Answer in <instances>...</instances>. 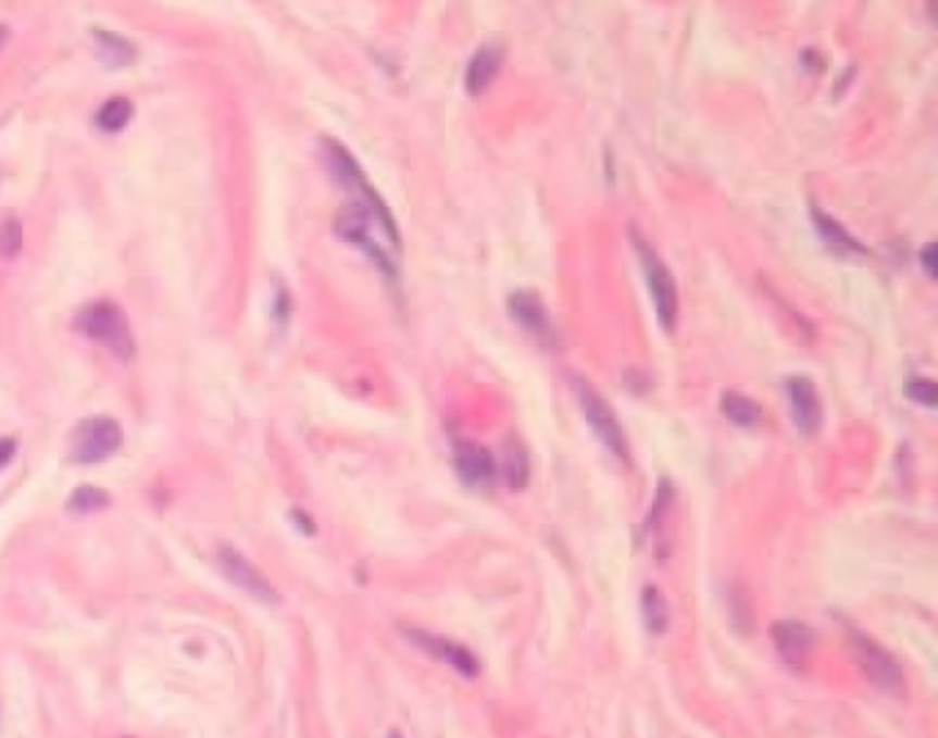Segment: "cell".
<instances>
[{
    "label": "cell",
    "instance_id": "6",
    "mask_svg": "<svg viewBox=\"0 0 938 738\" xmlns=\"http://www.w3.org/2000/svg\"><path fill=\"white\" fill-rule=\"evenodd\" d=\"M848 639H851V650L853 655H856L859 667L873 680V686H878V689L886 691L889 697H903L905 678L900 664L895 662V655L886 648H880L867 634L856 631V628H848Z\"/></svg>",
    "mask_w": 938,
    "mask_h": 738
},
{
    "label": "cell",
    "instance_id": "21",
    "mask_svg": "<svg viewBox=\"0 0 938 738\" xmlns=\"http://www.w3.org/2000/svg\"><path fill=\"white\" fill-rule=\"evenodd\" d=\"M23 249V224L17 218H7L0 224V257H17Z\"/></svg>",
    "mask_w": 938,
    "mask_h": 738
},
{
    "label": "cell",
    "instance_id": "27",
    "mask_svg": "<svg viewBox=\"0 0 938 738\" xmlns=\"http://www.w3.org/2000/svg\"><path fill=\"white\" fill-rule=\"evenodd\" d=\"M7 42V28H3V25H0V45Z\"/></svg>",
    "mask_w": 938,
    "mask_h": 738
},
{
    "label": "cell",
    "instance_id": "23",
    "mask_svg": "<svg viewBox=\"0 0 938 738\" xmlns=\"http://www.w3.org/2000/svg\"><path fill=\"white\" fill-rule=\"evenodd\" d=\"M905 397L925 408H936V384L930 378L905 380Z\"/></svg>",
    "mask_w": 938,
    "mask_h": 738
},
{
    "label": "cell",
    "instance_id": "14",
    "mask_svg": "<svg viewBox=\"0 0 938 738\" xmlns=\"http://www.w3.org/2000/svg\"><path fill=\"white\" fill-rule=\"evenodd\" d=\"M810 215H812V224H815L817 237L826 242L834 254H839V257H851V254L864 257L867 254V246H864L862 240H856V237L845 229V226L839 224L834 215H828L826 210H821V208H815V204H812Z\"/></svg>",
    "mask_w": 938,
    "mask_h": 738
},
{
    "label": "cell",
    "instance_id": "22",
    "mask_svg": "<svg viewBox=\"0 0 938 738\" xmlns=\"http://www.w3.org/2000/svg\"><path fill=\"white\" fill-rule=\"evenodd\" d=\"M672 497H675V490H672L668 479H661V483H658L655 502H652L650 515H647V529H655V526L661 524L663 515L668 513V504H672Z\"/></svg>",
    "mask_w": 938,
    "mask_h": 738
},
{
    "label": "cell",
    "instance_id": "16",
    "mask_svg": "<svg viewBox=\"0 0 938 738\" xmlns=\"http://www.w3.org/2000/svg\"><path fill=\"white\" fill-rule=\"evenodd\" d=\"M722 414L738 427H756L760 425V420H763V411H760V405H756L751 397L740 395V391H724Z\"/></svg>",
    "mask_w": 938,
    "mask_h": 738
},
{
    "label": "cell",
    "instance_id": "25",
    "mask_svg": "<svg viewBox=\"0 0 938 738\" xmlns=\"http://www.w3.org/2000/svg\"><path fill=\"white\" fill-rule=\"evenodd\" d=\"M17 455V441L14 438H0V468H7Z\"/></svg>",
    "mask_w": 938,
    "mask_h": 738
},
{
    "label": "cell",
    "instance_id": "18",
    "mask_svg": "<svg viewBox=\"0 0 938 738\" xmlns=\"http://www.w3.org/2000/svg\"><path fill=\"white\" fill-rule=\"evenodd\" d=\"M528 472H531V466H528V455L526 449H523V443L517 441L515 436L506 438V447H504V479L506 485H510V490H523L528 485Z\"/></svg>",
    "mask_w": 938,
    "mask_h": 738
},
{
    "label": "cell",
    "instance_id": "15",
    "mask_svg": "<svg viewBox=\"0 0 938 738\" xmlns=\"http://www.w3.org/2000/svg\"><path fill=\"white\" fill-rule=\"evenodd\" d=\"M95 42L97 59L105 66H111V70H118V66H127L136 61V48H133V42L124 39V36L111 34V30H95Z\"/></svg>",
    "mask_w": 938,
    "mask_h": 738
},
{
    "label": "cell",
    "instance_id": "2",
    "mask_svg": "<svg viewBox=\"0 0 938 738\" xmlns=\"http://www.w3.org/2000/svg\"><path fill=\"white\" fill-rule=\"evenodd\" d=\"M75 325L83 337L102 345V348L111 350V353L118 355V359L127 361L129 355H133V350H136L133 334H129L127 314H124L122 307H116V303L111 301L88 303V307L77 314Z\"/></svg>",
    "mask_w": 938,
    "mask_h": 738
},
{
    "label": "cell",
    "instance_id": "1",
    "mask_svg": "<svg viewBox=\"0 0 938 738\" xmlns=\"http://www.w3.org/2000/svg\"><path fill=\"white\" fill-rule=\"evenodd\" d=\"M325 163H328L330 177H334L336 183L352 196V201H355V204H364V208H370L372 213L377 215V221H380L383 229H386L391 249L399 254V251H402V237H399L397 221H393L391 210H388L386 201L380 199V193H377V190L372 188L370 179L364 177L359 160L352 158L350 149L341 147L339 141H325Z\"/></svg>",
    "mask_w": 938,
    "mask_h": 738
},
{
    "label": "cell",
    "instance_id": "11",
    "mask_svg": "<svg viewBox=\"0 0 938 738\" xmlns=\"http://www.w3.org/2000/svg\"><path fill=\"white\" fill-rule=\"evenodd\" d=\"M454 468H458L460 483L474 490L493 488L496 477H499L496 458L481 443L465 441V438L454 441Z\"/></svg>",
    "mask_w": 938,
    "mask_h": 738
},
{
    "label": "cell",
    "instance_id": "4",
    "mask_svg": "<svg viewBox=\"0 0 938 738\" xmlns=\"http://www.w3.org/2000/svg\"><path fill=\"white\" fill-rule=\"evenodd\" d=\"M634 246H636V254H639L641 273H645L652 307H655L658 323H661L663 332H672L677 323V309H680L675 276H672V271L666 267V262H663L639 235H634Z\"/></svg>",
    "mask_w": 938,
    "mask_h": 738
},
{
    "label": "cell",
    "instance_id": "17",
    "mask_svg": "<svg viewBox=\"0 0 938 738\" xmlns=\"http://www.w3.org/2000/svg\"><path fill=\"white\" fill-rule=\"evenodd\" d=\"M641 614H645V626L650 634H666L668 621H672V612H668V603L663 598V592L658 587L647 585L641 590Z\"/></svg>",
    "mask_w": 938,
    "mask_h": 738
},
{
    "label": "cell",
    "instance_id": "26",
    "mask_svg": "<svg viewBox=\"0 0 938 738\" xmlns=\"http://www.w3.org/2000/svg\"><path fill=\"white\" fill-rule=\"evenodd\" d=\"M289 515H292V524L298 526V529L303 531V535H314V531H317L314 521H311L309 515L303 513V510H292V513H289Z\"/></svg>",
    "mask_w": 938,
    "mask_h": 738
},
{
    "label": "cell",
    "instance_id": "24",
    "mask_svg": "<svg viewBox=\"0 0 938 738\" xmlns=\"http://www.w3.org/2000/svg\"><path fill=\"white\" fill-rule=\"evenodd\" d=\"M933 260H936V242H925V246H922V251H920V262L930 278L936 276V265H933Z\"/></svg>",
    "mask_w": 938,
    "mask_h": 738
},
{
    "label": "cell",
    "instance_id": "28",
    "mask_svg": "<svg viewBox=\"0 0 938 738\" xmlns=\"http://www.w3.org/2000/svg\"><path fill=\"white\" fill-rule=\"evenodd\" d=\"M386 738H402V733H397V730H391V733H388V736H386Z\"/></svg>",
    "mask_w": 938,
    "mask_h": 738
},
{
    "label": "cell",
    "instance_id": "13",
    "mask_svg": "<svg viewBox=\"0 0 938 738\" xmlns=\"http://www.w3.org/2000/svg\"><path fill=\"white\" fill-rule=\"evenodd\" d=\"M501 64H504V45L485 42L481 48H476L468 66H465V91H468V97L485 95L493 86Z\"/></svg>",
    "mask_w": 938,
    "mask_h": 738
},
{
    "label": "cell",
    "instance_id": "7",
    "mask_svg": "<svg viewBox=\"0 0 938 738\" xmlns=\"http://www.w3.org/2000/svg\"><path fill=\"white\" fill-rule=\"evenodd\" d=\"M217 565L226 573V579H229L237 590L251 596L253 601L267 603V606H278V603H282V596H278L276 587L271 585V579L262 576V573L253 567V562L248 560V556H242L237 549H232V546H221V549H217Z\"/></svg>",
    "mask_w": 938,
    "mask_h": 738
},
{
    "label": "cell",
    "instance_id": "19",
    "mask_svg": "<svg viewBox=\"0 0 938 738\" xmlns=\"http://www.w3.org/2000/svg\"><path fill=\"white\" fill-rule=\"evenodd\" d=\"M129 118H133V102H129L127 97H111V100H105L100 105L95 122L100 130L118 133L129 125Z\"/></svg>",
    "mask_w": 938,
    "mask_h": 738
},
{
    "label": "cell",
    "instance_id": "12",
    "mask_svg": "<svg viewBox=\"0 0 938 738\" xmlns=\"http://www.w3.org/2000/svg\"><path fill=\"white\" fill-rule=\"evenodd\" d=\"M771 639H774V648L781 662L792 670H803V664H806L812 653V645H815L810 626H803L798 621L774 623L771 626Z\"/></svg>",
    "mask_w": 938,
    "mask_h": 738
},
{
    "label": "cell",
    "instance_id": "5",
    "mask_svg": "<svg viewBox=\"0 0 938 738\" xmlns=\"http://www.w3.org/2000/svg\"><path fill=\"white\" fill-rule=\"evenodd\" d=\"M122 425L111 416H91L83 420L70 436V461L80 466H97L122 447Z\"/></svg>",
    "mask_w": 938,
    "mask_h": 738
},
{
    "label": "cell",
    "instance_id": "9",
    "mask_svg": "<svg viewBox=\"0 0 938 738\" xmlns=\"http://www.w3.org/2000/svg\"><path fill=\"white\" fill-rule=\"evenodd\" d=\"M787 400H790L792 425L801 436H815L823 425V402L817 395L815 380L806 375H790L785 380Z\"/></svg>",
    "mask_w": 938,
    "mask_h": 738
},
{
    "label": "cell",
    "instance_id": "3",
    "mask_svg": "<svg viewBox=\"0 0 938 738\" xmlns=\"http://www.w3.org/2000/svg\"><path fill=\"white\" fill-rule=\"evenodd\" d=\"M575 397H578L580 414L587 420L595 438L609 449L611 455L620 458V461H628V438H625L620 416L614 414V408L609 405V400L584 378H575Z\"/></svg>",
    "mask_w": 938,
    "mask_h": 738
},
{
    "label": "cell",
    "instance_id": "10",
    "mask_svg": "<svg viewBox=\"0 0 938 738\" xmlns=\"http://www.w3.org/2000/svg\"><path fill=\"white\" fill-rule=\"evenodd\" d=\"M506 312H510V317L521 325L523 332L531 334L537 342H556V328H553L551 314H548L546 303H542V298L534 290L510 292V298H506Z\"/></svg>",
    "mask_w": 938,
    "mask_h": 738
},
{
    "label": "cell",
    "instance_id": "20",
    "mask_svg": "<svg viewBox=\"0 0 938 738\" xmlns=\"http://www.w3.org/2000/svg\"><path fill=\"white\" fill-rule=\"evenodd\" d=\"M108 504H111L108 490L97 488V485H80V488L72 490L70 502H66V510H70V513H77V515H86V513H97V510L108 508Z\"/></svg>",
    "mask_w": 938,
    "mask_h": 738
},
{
    "label": "cell",
    "instance_id": "8",
    "mask_svg": "<svg viewBox=\"0 0 938 738\" xmlns=\"http://www.w3.org/2000/svg\"><path fill=\"white\" fill-rule=\"evenodd\" d=\"M402 634H405L408 642L416 645L422 653H427V655H433V659H438V662H443L446 667H452L454 673L463 675V678H479V673H481L479 659H476V655L471 653L465 645L454 642V639H449V637H438V634L422 631V628H402Z\"/></svg>",
    "mask_w": 938,
    "mask_h": 738
}]
</instances>
